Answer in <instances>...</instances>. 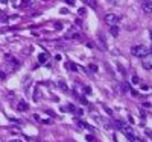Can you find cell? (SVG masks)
Masks as SVG:
<instances>
[{"instance_id": "6da1fadb", "label": "cell", "mask_w": 152, "mask_h": 142, "mask_svg": "<svg viewBox=\"0 0 152 142\" xmlns=\"http://www.w3.org/2000/svg\"><path fill=\"white\" fill-rule=\"evenodd\" d=\"M131 53H132L135 58H145L146 55L151 53V50H149L148 47H145V45H134V47L131 48Z\"/></svg>"}, {"instance_id": "7a4b0ae2", "label": "cell", "mask_w": 152, "mask_h": 142, "mask_svg": "<svg viewBox=\"0 0 152 142\" xmlns=\"http://www.w3.org/2000/svg\"><path fill=\"white\" fill-rule=\"evenodd\" d=\"M119 15H116V14H107L105 15V23L107 24H110V26H117V23H119Z\"/></svg>"}, {"instance_id": "3957f363", "label": "cell", "mask_w": 152, "mask_h": 142, "mask_svg": "<svg viewBox=\"0 0 152 142\" xmlns=\"http://www.w3.org/2000/svg\"><path fill=\"white\" fill-rule=\"evenodd\" d=\"M143 68L145 70H152V55H146L143 58Z\"/></svg>"}, {"instance_id": "277c9868", "label": "cell", "mask_w": 152, "mask_h": 142, "mask_svg": "<svg viewBox=\"0 0 152 142\" xmlns=\"http://www.w3.org/2000/svg\"><path fill=\"white\" fill-rule=\"evenodd\" d=\"M143 11L146 12V14H152V0H149V2H146L143 5Z\"/></svg>"}, {"instance_id": "5b68a950", "label": "cell", "mask_w": 152, "mask_h": 142, "mask_svg": "<svg viewBox=\"0 0 152 142\" xmlns=\"http://www.w3.org/2000/svg\"><path fill=\"white\" fill-rule=\"evenodd\" d=\"M17 107H18V110H21V112H26V110H28V106L24 105L23 101H20V103H18V105H17Z\"/></svg>"}, {"instance_id": "8992f818", "label": "cell", "mask_w": 152, "mask_h": 142, "mask_svg": "<svg viewBox=\"0 0 152 142\" xmlns=\"http://www.w3.org/2000/svg\"><path fill=\"white\" fill-rule=\"evenodd\" d=\"M38 59H40V62H46L49 59V55L47 53H41L40 56H38Z\"/></svg>"}, {"instance_id": "52a82bcc", "label": "cell", "mask_w": 152, "mask_h": 142, "mask_svg": "<svg viewBox=\"0 0 152 142\" xmlns=\"http://www.w3.org/2000/svg\"><path fill=\"white\" fill-rule=\"evenodd\" d=\"M111 35H119V29H117V26H111Z\"/></svg>"}, {"instance_id": "ba28073f", "label": "cell", "mask_w": 152, "mask_h": 142, "mask_svg": "<svg viewBox=\"0 0 152 142\" xmlns=\"http://www.w3.org/2000/svg\"><path fill=\"white\" fill-rule=\"evenodd\" d=\"M67 3H69L70 6H73V5H75V0H67Z\"/></svg>"}, {"instance_id": "9c48e42d", "label": "cell", "mask_w": 152, "mask_h": 142, "mask_svg": "<svg viewBox=\"0 0 152 142\" xmlns=\"http://www.w3.org/2000/svg\"><path fill=\"white\" fill-rule=\"evenodd\" d=\"M11 142H21V141H20V139H12Z\"/></svg>"}, {"instance_id": "30bf717a", "label": "cell", "mask_w": 152, "mask_h": 142, "mask_svg": "<svg viewBox=\"0 0 152 142\" xmlns=\"http://www.w3.org/2000/svg\"><path fill=\"white\" fill-rule=\"evenodd\" d=\"M28 2H29V0H23V3H24V5H28Z\"/></svg>"}, {"instance_id": "8fae6325", "label": "cell", "mask_w": 152, "mask_h": 142, "mask_svg": "<svg viewBox=\"0 0 152 142\" xmlns=\"http://www.w3.org/2000/svg\"><path fill=\"white\" fill-rule=\"evenodd\" d=\"M151 36H152V32H151Z\"/></svg>"}, {"instance_id": "7c38bea8", "label": "cell", "mask_w": 152, "mask_h": 142, "mask_svg": "<svg viewBox=\"0 0 152 142\" xmlns=\"http://www.w3.org/2000/svg\"><path fill=\"white\" fill-rule=\"evenodd\" d=\"M146 2H149V0H146Z\"/></svg>"}]
</instances>
